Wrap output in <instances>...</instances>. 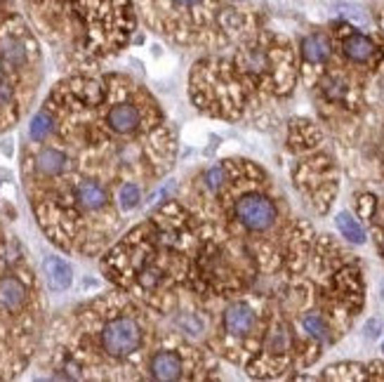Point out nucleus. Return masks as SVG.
<instances>
[{
  "label": "nucleus",
  "mask_w": 384,
  "mask_h": 382,
  "mask_svg": "<svg viewBox=\"0 0 384 382\" xmlns=\"http://www.w3.org/2000/svg\"><path fill=\"white\" fill-rule=\"evenodd\" d=\"M345 55L352 59V62H368V59L375 55V43L368 36L354 33V36H349L345 40Z\"/></svg>",
  "instance_id": "obj_9"
},
{
  "label": "nucleus",
  "mask_w": 384,
  "mask_h": 382,
  "mask_svg": "<svg viewBox=\"0 0 384 382\" xmlns=\"http://www.w3.org/2000/svg\"><path fill=\"white\" fill-rule=\"evenodd\" d=\"M45 276H47V286L52 288V291L62 293L66 291L71 284H73V272L71 267L64 262L62 257H45Z\"/></svg>",
  "instance_id": "obj_6"
},
{
  "label": "nucleus",
  "mask_w": 384,
  "mask_h": 382,
  "mask_svg": "<svg viewBox=\"0 0 384 382\" xmlns=\"http://www.w3.org/2000/svg\"><path fill=\"white\" fill-rule=\"evenodd\" d=\"M205 179H207V186H210V189H219V184L224 182V172H222L219 167H212V170L205 175Z\"/></svg>",
  "instance_id": "obj_19"
},
{
  "label": "nucleus",
  "mask_w": 384,
  "mask_h": 382,
  "mask_svg": "<svg viewBox=\"0 0 384 382\" xmlns=\"http://www.w3.org/2000/svg\"><path fill=\"white\" fill-rule=\"evenodd\" d=\"M12 102V88L8 80L0 78V106H8Z\"/></svg>",
  "instance_id": "obj_20"
},
{
  "label": "nucleus",
  "mask_w": 384,
  "mask_h": 382,
  "mask_svg": "<svg viewBox=\"0 0 384 382\" xmlns=\"http://www.w3.org/2000/svg\"><path fill=\"white\" fill-rule=\"evenodd\" d=\"M76 198L85 210H99L106 203V189L97 182H83L78 186Z\"/></svg>",
  "instance_id": "obj_10"
},
{
  "label": "nucleus",
  "mask_w": 384,
  "mask_h": 382,
  "mask_svg": "<svg viewBox=\"0 0 384 382\" xmlns=\"http://www.w3.org/2000/svg\"><path fill=\"white\" fill-rule=\"evenodd\" d=\"M52 132V118L47 116V113H36L31 120V127H29V135L31 139H36V142H43V139Z\"/></svg>",
  "instance_id": "obj_14"
},
{
  "label": "nucleus",
  "mask_w": 384,
  "mask_h": 382,
  "mask_svg": "<svg viewBox=\"0 0 384 382\" xmlns=\"http://www.w3.org/2000/svg\"><path fill=\"white\" fill-rule=\"evenodd\" d=\"M335 222H338V229L347 241H352V243H366V231H363V227L356 222L349 212H340Z\"/></svg>",
  "instance_id": "obj_12"
},
{
  "label": "nucleus",
  "mask_w": 384,
  "mask_h": 382,
  "mask_svg": "<svg viewBox=\"0 0 384 382\" xmlns=\"http://www.w3.org/2000/svg\"><path fill=\"white\" fill-rule=\"evenodd\" d=\"M106 123H109L111 130L118 132V135H130V132H134L139 127V111L134 109L132 104H118L109 111Z\"/></svg>",
  "instance_id": "obj_4"
},
{
  "label": "nucleus",
  "mask_w": 384,
  "mask_h": 382,
  "mask_svg": "<svg viewBox=\"0 0 384 382\" xmlns=\"http://www.w3.org/2000/svg\"><path fill=\"white\" fill-rule=\"evenodd\" d=\"M66 156L62 151H57V149H45V151H40V156L36 158V165H38V170L43 172V175H59V172H64L66 170Z\"/></svg>",
  "instance_id": "obj_11"
},
{
  "label": "nucleus",
  "mask_w": 384,
  "mask_h": 382,
  "mask_svg": "<svg viewBox=\"0 0 384 382\" xmlns=\"http://www.w3.org/2000/svg\"><path fill=\"white\" fill-rule=\"evenodd\" d=\"M141 345V328L134 319L120 317L104 326L102 331V347L111 357H127Z\"/></svg>",
  "instance_id": "obj_1"
},
{
  "label": "nucleus",
  "mask_w": 384,
  "mask_h": 382,
  "mask_svg": "<svg viewBox=\"0 0 384 382\" xmlns=\"http://www.w3.org/2000/svg\"><path fill=\"white\" fill-rule=\"evenodd\" d=\"M236 215L250 231H264L274 224L276 208L267 196L250 193V196H243L236 203Z\"/></svg>",
  "instance_id": "obj_2"
},
{
  "label": "nucleus",
  "mask_w": 384,
  "mask_h": 382,
  "mask_svg": "<svg viewBox=\"0 0 384 382\" xmlns=\"http://www.w3.org/2000/svg\"><path fill=\"white\" fill-rule=\"evenodd\" d=\"M177 5H184V8H191V5H198L200 0H174Z\"/></svg>",
  "instance_id": "obj_21"
},
{
  "label": "nucleus",
  "mask_w": 384,
  "mask_h": 382,
  "mask_svg": "<svg viewBox=\"0 0 384 382\" xmlns=\"http://www.w3.org/2000/svg\"><path fill=\"white\" fill-rule=\"evenodd\" d=\"M302 57L312 64H321L330 57V43L326 36L321 33H314V36H307L302 40Z\"/></svg>",
  "instance_id": "obj_8"
},
{
  "label": "nucleus",
  "mask_w": 384,
  "mask_h": 382,
  "mask_svg": "<svg viewBox=\"0 0 384 382\" xmlns=\"http://www.w3.org/2000/svg\"><path fill=\"white\" fill-rule=\"evenodd\" d=\"M139 198H141V193H139V189H137L134 184L120 186V191H118V203H120V208H123V210H132V208H137Z\"/></svg>",
  "instance_id": "obj_16"
},
{
  "label": "nucleus",
  "mask_w": 384,
  "mask_h": 382,
  "mask_svg": "<svg viewBox=\"0 0 384 382\" xmlns=\"http://www.w3.org/2000/svg\"><path fill=\"white\" fill-rule=\"evenodd\" d=\"M0 57L10 66H22L26 62V48L15 38H5L0 43Z\"/></svg>",
  "instance_id": "obj_13"
},
{
  "label": "nucleus",
  "mask_w": 384,
  "mask_h": 382,
  "mask_svg": "<svg viewBox=\"0 0 384 382\" xmlns=\"http://www.w3.org/2000/svg\"><path fill=\"white\" fill-rule=\"evenodd\" d=\"M255 326V314L248 305L238 303V305H231L229 310L224 312V328L226 333L231 335H248L252 331Z\"/></svg>",
  "instance_id": "obj_5"
},
{
  "label": "nucleus",
  "mask_w": 384,
  "mask_h": 382,
  "mask_svg": "<svg viewBox=\"0 0 384 382\" xmlns=\"http://www.w3.org/2000/svg\"><path fill=\"white\" fill-rule=\"evenodd\" d=\"M26 300V288L19 279L5 276L0 279V305L10 312H17Z\"/></svg>",
  "instance_id": "obj_7"
},
{
  "label": "nucleus",
  "mask_w": 384,
  "mask_h": 382,
  "mask_svg": "<svg viewBox=\"0 0 384 382\" xmlns=\"http://www.w3.org/2000/svg\"><path fill=\"white\" fill-rule=\"evenodd\" d=\"M382 300H384V284H382Z\"/></svg>",
  "instance_id": "obj_22"
},
{
  "label": "nucleus",
  "mask_w": 384,
  "mask_h": 382,
  "mask_svg": "<svg viewBox=\"0 0 384 382\" xmlns=\"http://www.w3.org/2000/svg\"><path fill=\"white\" fill-rule=\"evenodd\" d=\"M149 371L153 375V380L160 382H172L181 378V359L177 352H158L153 354Z\"/></svg>",
  "instance_id": "obj_3"
},
{
  "label": "nucleus",
  "mask_w": 384,
  "mask_h": 382,
  "mask_svg": "<svg viewBox=\"0 0 384 382\" xmlns=\"http://www.w3.org/2000/svg\"><path fill=\"white\" fill-rule=\"evenodd\" d=\"M305 328H307V333L309 335H314V338H319V340H328V324L321 319V314H307L305 317Z\"/></svg>",
  "instance_id": "obj_15"
},
{
  "label": "nucleus",
  "mask_w": 384,
  "mask_h": 382,
  "mask_svg": "<svg viewBox=\"0 0 384 382\" xmlns=\"http://www.w3.org/2000/svg\"><path fill=\"white\" fill-rule=\"evenodd\" d=\"M382 328H384L382 319H370L366 324V328H363V333H366L368 340H377V338H380V333H382Z\"/></svg>",
  "instance_id": "obj_17"
},
{
  "label": "nucleus",
  "mask_w": 384,
  "mask_h": 382,
  "mask_svg": "<svg viewBox=\"0 0 384 382\" xmlns=\"http://www.w3.org/2000/svg\"><path fill=\"white\" fill-rule=\"evenodd\" d=\"M382 352H384V343H382Z\"/></svg>",
  "instance_id": "obj_23"
},
{
  "label": "nucleus",
  "mask_w": 384,
  "mask_h": 382,
  "mask_svg": "<svg viewBox=\"0 0 384 382\" xmlns=\"http://www.w3.org/2000/svg\"><path fill=\"white\" fill-rule=\"evenodd\" d=\"M286 343H288V333H286V328H276V331L271 333V345H274V350H286Z\"/></svg>",
  "instance_id": "obj_18"
}]
</instances>
